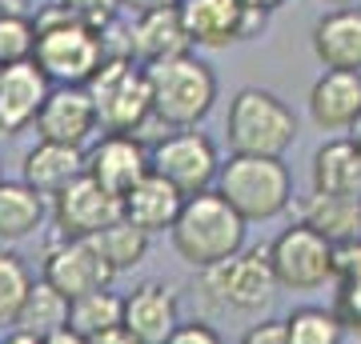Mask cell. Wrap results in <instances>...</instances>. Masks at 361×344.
Wrapping results in <instances>:
<instances>
[{
    "label": "cell",
    "mask_w": 361,
    "mask_h": 344,
    "mask_svg": "<svg viewBox=\"0 0 361 344\" xmlns=\"http://www.w3.org/2000/svg\"><path fill=\"white\" fill-rule=\"evenodd\" d=\"M281 324H285L289 344H341V336H345L341 317H337L334 308H322V305L293 308Z\"/></svg>",
    "instance_id": "cell-27"
},
{
    "label": "cell",
    "mask_w": 361,
    "mask_h": 344,
    "mask_svg": "<svg viewBox=\"0 0 361 344\" xmlns=\"http://www.w3.org/2000/svg\"><path fill=\"white\" fill-rule=\"evenodd\" d=\"M353 144H357V156H361V120H357V128H353Z\"/></svg>",
    "instance_id": "cell-40"
},
{
    "label": "cell",
    "mask_w": 361,
    "mask_h": 344,
    "mask_svg": "<svg viewBox=\"0 0 361 344\" xmlns=\"http://www.w3.org/2000/svg\"><path fill=\"white\" fill-rule=\"evenodd\" d=\"M25 184L37 189L40 196H56L65 192L73 180H80L89 172V153L85 148H68V144H49V141H37V148L25 153Z\"/></svg>",
    "instance_id": "cell-20"
},
{
    "label": "cell",
    "mask_w": 361,
    "mask_h": 344,
    "mask_svg": "<svg viewBox=\"0 0 361 344\" xmlns=\"http://www.w3.org/2000/svg\"><path fill=\"white\" fill-rule=\"evenodd\" d=\"M92 344H141V340H137L129 329H113V332H104V336H97Z\"/></svg>",
    "instance_id": "cell-35"
},
{
    "label": "cell",
    "mask_w": 361,
    "mask_h": 344,
    "mask_svg": "<svg viewBox=\"0 0 361 344\" xmlns=\"http://www.w3.org/2000/svg\"><path fill=\"white\" fill-rule=\"evenodd\" d=\"M169 344H225V340L209 320H180V329L169 336Z\"/></svg>",
    "instance_id": "cell-32"
},
{
    "label": "cell",
    "mask_w": 361,
    "mask_h": 344,
    "mask_svg": "<svg viewBox=\"0 0 361 344\" xmlns=\"http://www.w3.org/2000/svg\"><path fill=\"white\" fill-rule=\"evenodd\" d=\"M109 56L113 52H109V40H104L101 28L77 20L65 4L44 8L37 16V56L32 60L40 64V72L52 84L85 89Z\"/></svg>",
    "instance_id": "cell-1"
},
{
    "label": "cell",
    "mask_w": 361,
    "mask_h": 344,
    "mask_svg": "<svg viewBox=\"0 0 361 344\" xmlns=\"http://www.w3.org/2000/svg\"><path fill=\"white\" fill-rule=\"evenodd\" d=\"M116 220H125V204L113 192H104L89 172L52 196V224L65 241H92L104 229H113Z\"/></svg>",
    "instance_id": "cell-11"
},
{
    "label": "cell",
    "mask_w": 361,
    "mask_h": 344,
    "mask_svg": "<svg viewBox=\"0 0 361 344\" xmlns=\"http://www.w3.org/2000/svg\"><path fill=\"white\" fill-rule=\"evenodd\" d=\"M201 288L217 308H229V312H261V308L273 305L277 296V272H273L269 248H245L233 260L201 272Z\"/></svg>",
    "instance_id": "cell-7"
},
{
    "label": "cell",
    "mask_w": 361,
    "mask_h": 344,
    "mask_svg": "<svg viewBox=\"0 0 361 344\" xmlns=\"http://www.w3.org/2000/svg\"><path fill=\"white\" fill-rule=\"evenodd\" d=\"M241 344H289V336H285L281 320H261V324H253V329L241 336Z\"/></svg>",
    "instance_id": "cell-33"
},
{
    "label": "cell",
    "mask_w": 361,
    "mask_h": 344,
    "mask_svg": "<svg viewBox=\"0 0 361 344\" xmlns=\"http://www.w3.org/2000/svg\"><path fill=\"white\" fill-rule=\"evenodd\" d=\"M310 116L325 132H345L361 120V72L325 68L310 89Z\"/></svg>",
    "instance_id": "cell-18"
},
{
    "label": "cell",
    "mask_w": 361,
    "mask_h": 344,
    "mask_svg": "<svg viewBox=\"0 0 361 344\" xmlns=\"http://www.w3.org/2000/svg\"><path fill=\"white\" fill-rule=\"evenodd\" d=\"M249 8H261V13H273V8H281L285 0H245Z\"/></svg>",
    "instance_id": "cell-39"
},
{
    "label": "cell",
    "mask_w": 361,
    "mask_h": 344,
    "mask_svg": "<svg viewBox=\"0 0 361 344\" xmlns=\"http://www.w3.org/2000/svg\"><path fill=\"white\" fill-rule=\"evenodd\" d=\"M180 0H125V8L133 16H145V13H157V8H177Z\"/></svg>",
    "instance_id": "cell-34"
},
{
    "label": "cell",
    "mask_w": 361,
    "mask_h": 344,
    "mask_svg": "<svg viewBox=\"0 0 361 344\" xmlns=\"http://www.w3.org/2000/svg\"><path fill=\"white\" fill-rule=\"evenodd\" d=\"M185 200L189 196L177 184H169L165 177L149 172L121 204H125V220H129L133 229H141L145 236H157V232H173V224L180 220Z\"/></svg>",
    "instance_id": "cell-19"
},
{
    "label": "cell",
    "mask_w": 361,
    "mask_h": 344,
    "mask_svg": "<svg viewBox=\"0 0 361 344\" xmlns=\"http://www.w3.org/2000/svg\"><path fill=\"white\" fill-rule=\"evenodd\" d=\"M125 329L141 344H169L180 329V305L173 288L161 281H145L125 296Z\"/></svg>",
    "instance_id": "cell-17"
},
{
    "label": "cell",
    "mask_w": 361,
    "mask_h": 344,
    "mask_svg": "<svg viewBox=\"0 0 361 344\" xmlns=\"http://www.w3.org/2000/svg\"><path fill=\"white\" fill-rule=\"evenodd\" d=\"M37 276L28 272L25 256L13 248H0V324H16Z\"/></svg>",
    "instance_id": "cell-28"
},
{
    "label": "cell",
    "mask_w": 361,
    "mask_h": 344,
    "mask_svg": "<svg viewBox=\"0 0 361 344\" xmlns=\"http://www.w3.org/2000/svg\"><path fill=\"white\" fill-rule=\"evenodd\" d=\"M68 308H73V300L61 296L44 276H40V281L32 284V293H28V300H25V308H20V317H16L13 329L37 332V336H52V332L68 329Z\"/></svg>",
    "instance_id": "cell-26"
},
{
    "label": "cell",
    "mask_w": 361,
    "mask_h": 344,
    "mask_svg": "<svg viewBox=\"0 0 361 344\" xmlns=\"http://www.w3.org/2000/svg\"><path fill=\"white\" fill-rule=\"evenodd\" d=\"M225 136L233 153L245 156H285L297 141L293 108L269 89H241L225 113Z\"/></svg>",
    "instance_id": "cell-5"
},
{
    "label": "cell",
    "mask_w": 361,
    "mask_h": 344,
    "mask_svg": "<svg viewBox=\"0 0 361 344\" xmlns=\"http://www.w3.org/2000/svg\"><path fill=\"white\" fill-rule=\"evenodd\" d=\"M153 156V172L165 177L169 184H177L185 196H201L209 192V184L221 177V156L213 136L197 132V128H177L165 132L161 141L149 148Z\"/></svg>",
    "instance_id": "cell-9"
},
{
    "label": "cell",
    "mask_w": 361,
    "mask_h": 344,
    "mask_svg": "<svg viewBox=\"0 0 361 344\" xmlns=\"http://www.w3.org/2000/svg\"><path fill=\"white\" fill-rule=\"evenodd\" d=\"M217 192L249 224H261V220L281 217L285 208L293 204V177H289V168H285L281 156L233 153L221 165Z\"/></svg>",
    "instance_id": "cell-4"
},
{
    "label": "cell",
    "mask_w": 361,
    "mask_h": 344,
    "mask_svg": "<svg viewBox=\"0 0 361 344\" xmlns=\"http://www.w3.org/2000/svg\"><path fill=\"white\" fill-rule=\"evenodd\" d=\"M0 344H44V336H37V332H25V329H13Z\"/></svg>",
    "instance_id": "cell-37"
},
{
    "label": "cell",
    "mask_w": 361,
    "mask_h": 344,
    "mask_svg": "<svg viewBox=\"0 0 361 344\" xmlns=\"http://www.w3.org/2000/svg\"><path fill=\"white\" fill-rule=\"evenodd\" d=\"M68 13L77 16V20H85V25H92V28H109L116 20V13L125 8V0H61Z\"/></svg>",
    "instance_id": "cell-31"
},
{
    "label": "cell",
    "mask_w": 361,
    "mask_h": 344,
    "mask_svg": "<svg viewBox=\"0 0 361 344\" xmlns=\"http://www.w3.org/2000/svg\"><path fill=\"white\" fill-rule=\"evenodd\" d=\"M52 89L56 84L40 72L37 60L0 68V136H20L25 128H37V116Z\"/></svg>",
    "instance_id": "cell-14"
},
{
    "label": "cell",
    "mask_w": 361,
    "mask_h": 344,
    "mask_svg": "<svg viewBox=\"0 0 361 344\" xmlns=\"http://www.w3.org/2000/svg\"><path fill=\"white\" fill-rule=\"evenodd\" d=\"M92 244L101 248V256L113 265V272H129L145 260L149 253V236L141 229H133L129 220H116L113 229H104L101 236H92Z\"/></svg>",
    "instance_id": "cell-29"
},
{
    "label": "cell",
    "mask_w": 361,
    "mask_h": 344,
    "mask_svg": "<svg viewBox=\"0 0 361 344\" xmlns=\"http://www.w3.org/2000/svg\"><path fill=\"white\" fill-rule=\"evenodd\" d=\"M40 276H44L61 296L80 300V296L109 288L116 272L92 241H65V236H56V241L44 248V272H40Z\"/></svg>",
    "instance_id": "cell-12"
},
{
    "label": "cell",
    "mask_w": 361,
    "mask_h": 344,
    "mask_svg": "<svg viewBox=\"0 0 361 344\" xmlns=\"http://www.w3.org/2000/svg\"><path fill=\"white\" fill-rule=\"evenodd\" d=\"M245 229L249 220L233 208L217 189L189 196L180 208V220L173 224V248L189 268L209 272V268L233 260L237 253H245Z\"/></svg>",
    "instance_id": "cell-2"
},
{
    "label": "cell",
    "mask_w": 361,
    "mask_h": 344,
    "mask_svg": "<svg viewBox=\"0 0 361 344\" xmlns=\"http://www.w3.org/2000/svg\"><path fill=\"white\" fill-rule=\"evenodd\" d=\"M97 128H101V116H97V104H92L89 89L56 84L52 96L44 101V108H40V116H37V141L85 148Z\"/></svg>",
    "instance_id": "cell-15"
},
{
    "label": "cell",
    "mask_w": 361,
    "mask_h": 344,
    "mask_svg": "<svg viewBox=\"0 0 361 344\" xmlns=\"http://www.w3.org/2000/svg\"><path fill=\"white\" fill-rule=\"evenodd\" d=\"M37 56V20L32 16H4L0 20V68L25 64Z\"/></svg>",
    "instance_id": "cell-30"
},
{
    "label": "cell",
    "mask_w": 361,
    "mask_h": 344,
    "mask_svg": "<svg viewBox=\"0 0 361 344\" xmlns=\"http://www.w3.org/2000/svg\"><path fill=\"white\" fill-rule=\"evenodd\" d=\"M0 184H4V177H0Z\"/></svg>",
    "instance_id": "cell-42"
},
{
    "label": "cell",
    "mask_w": 361,
    "mask_h": 344,
    "mask_svg": "<svg viewBox=\"0 0 361 344\" xmlns=\"http://www.w3.org/2000/svg\"><path fill=\"white\" fill-rule=\"evenodd\" d=\"M68 329L80 332L85 340H97L104 332L125 329V296H116L113 288H101V293H89V296H80V300H73Z\"/></svg>",
    "instance_id": "cell-25"
},
{
    "label": "cell",
    "mask_w": 361,
    "mask_h": 344,
    "mask_svg": "<svg viewBox=\"0 0 361 344\" xmlns=\"http://www.w3.org/2000/svg\"><path fill=\"white\" fill-rule=\"evenodd\" d=\"M325 4H337V8H345L349 0H325Z\"/></svg>",
    "instance_id": "cell-41"
},
{
    "label": "cell",
    "mask_w": 361,
    "mask_h": 344,
    "mask_svg": "<svg viewBox=\"0 0 361 344\" xmlns=\"http://www.w3.org/2000/svg\"><path fill=\"white\" fill-rule=\"evenodd\" d=\"M193 49L189 40V28H185V16L177 8H157V13L133 16V28L125 37V52H129L137 64H161V60H177Z\"/></svg>",
    "instance_id": "cell-16"
},
{
    "label": "cell",
    "mask_w": 361,
    "mask_h": 344,
    "mask_svg": "<svg viewBox=\"0 0 361 344\" xmlns=\"http://www.w3.org/2000/svg\"><path fill=\"white\" fill-rule=\"evenodd\" d=\"M149 172H153V156H149V148L137 136L104 132L101 141L89 148V177L104 192H113L116 200H125Z\"/></svg>",
    "instance_id": "cell-13"
},
{
    "label": "cell",
    "mask_w": 361,
    "mask_h": 344,
    "mask_svg": "<svg viewBox=\"0 0 361 344\" xmlns=\"http://www.w3.org/2000/svg\"><path fill=\"white\" fill-rule=\"evenodd\" d=\"M313 52L325 68L361 72V8H334L313 25Z\"/></svg>",
    "instance_id": "cell-21"
},
{
    "label": "cell",
    "mask_w": 361,
    "mask_h": 344,
    "mask_svg": "<svg viewBox=\"0 0 361 344\" xmlns=\"http://www.w3.org/2000/svg\"><path fill=\"white\" fill-rule=\"evenodd\" d=\"M149 84H153V116L165 128H197L213 113L217 101V72L201 56L185 52L177 60L149 64Z\"/></svg>",
    "instance_id": "cell-3"
},
{
    "label": "cell",
    "mask_w": 361,
    "mask_h": 344,
    "mask_svg": "<svg viewBox=\"0 0 361 344\" xmlns=\"http://www.w3.org/2000/svg\"><path fill=\"white\" fill-rule=\"evenodd\" d=\"M313 192L325 196H357L361 200V156L353 141H325L313 153L310 168Z\"/></svg>",
    "instance_id": "cell-22"
},
{
    "label": "cell",
    "mask_w": 361,
    "mask_h": 344,
    "mask_svg": "<svg viewBox=\"0 0 361 344\" xmlns=\"http://www.w3.org/2000/svg\"><path fill=\"white\" fill-rule=\"evenodd\" d=\"M44 344H92V340H85V336L73 332V329H61V332H52V336H44Z\"/></svg>",
    "instance_id": "cell-36"
},
{
    "label": "cell",
    "mask_w": 361,
    "mask_h": 344,
    "mask_svg": "<svg viewBox=\"0 0 361 344\" xmlns=\"http://www.w3.org/2000/svg\"><path fill=\"white\" fill-rule=\"evenodd\" d=\"M301 224H310L334 244H353L361 241V200L357 196H325L313 192L301 204Z\"/></svg>",
    "instance_id": "cell-23"
},
{
    "label": "cell",
    "mask_w": 361,
    "mask_h": 344,
    "mask_svg": "<svg viewBox=\"0 0 361 344\" xmlns=\"http://www.w3.org/2000/svg\"><path fill=\"white\" fill-rule=\"evenodd\" d=\"M4 16H28V0H0V20Z\"/></svg>",
    "instance_id": "cell-38"
},
{
    "label": "cell",
    "mask_w": 361,
    "mask_h": 344,
    "mask_svg": "<svg viewBox=\"0 0 361 344\" xmlns=\"http://www.w3.org/2000/svg\"><path fill=\"white\" fill-rule=\"evenodd\" d=\"M269 260L277 272V284L289 293H313L325 281H334V260L337 244L325 241L317 229L310 224H289L285 232H277L269 244Z\"/></svg>",
    "instance_id": "cell-8"
},
{
    "label": "cell",
    "mask_w": 361,
    "mask_h": 344,
    "mask_svg": "<svg viewBox=\"0 0 361 344\" xmlns=\"http://www.w3.org/2000/svg\"><path fill=\"white\" fill-rule=\"evenodd\" d=\"M44 196L28 189L25 180H4L0 184V241H25L44 220Z\"/></svg>",
    "instance_id": "cell-24"
},
{
    "label": "cell",
    "mask_w": 361,
    "mask_h": 344,
    "mask_svg": "<svg viewBox=\"0 0 361 344\" xmlns=\"http://www.w3.org/2000/svg\"><path fill=\"white\" fill-rule=\"evenodd\" d=\"M180 16L197 49H229L261 37L269 25V13L249 8L245 0H180Z\"/></svg>",
    "instance_id": "cell-10"
},
{
    "label": "cell",
    "mask_w": 361,
    "mask_h": 344,
    "mask_svg": "<svg viewBox=\"0 0 361 344\" xmlns=\"http://www.w3.org/2000/svg\"><path fill=\"white\" fill-rule=\"evenodd\" d=\"M97 104V116H101L104 132H125V136H137L153 116V84H149V68L137 64L129 52L121 56H109L101 64V72L85 84Z\"/></svg>",
    "instance_id": "cell-6"
}]
</instances>
